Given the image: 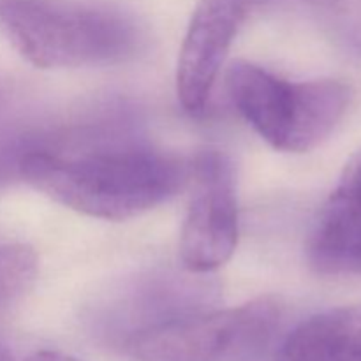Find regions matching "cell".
I'll return each instance as SVG.
<instances>
[{
	"label": "cell",
	"instance_id": "cell-6",
	"mask_svg": "<svg viewBox=\"0 0 361 361\" xmlns=\"http://www.w3.org/2000/svg\"><path fill=\"white\" fill-rule=\"evenodd\" d=\"M264 2L197 0L176 67V94L187 111H203L236 34Z\"/></svg>",
	"mask_w": 361,
	"mask_h": 361
},
{
	"label": "cell",
	"instance_id": "cell-3",
	"mask_svg": "<svg viewBox=\"0 0 361 361\" xmlns=\"http://www.w3.org/2000/svg\"><path fill=\"white\" fill-rule=\"evenodd\" d=\"M226 83L247 123L270 147L289 154L319 147L351 102V90L341 81H288L250 62L233 63Z\"/></svg>",
	"mask_w": 361,
	"mask_h": 361
},
{
	"label": "cell",
	"instance_id": "cell-11",
	"mask_svg": "<svg viewBox=\"0 0 361 361\" xmlns=\"http://www.w3.org/2000/svg\"><path fill=\"white\" fill-rule=\"evenodd\" d=\"M0 361H16V358L13 356V353H11L7 348H4L2 344H0Z\"/></svg>",
	"mask_w": 361,
	"mask_h": 361
},
{
	"label": "cell",
	"instance_id": "cell-10",
	"mask_svg": "<svg viewBox=\"0 0 361 361\" xmlns=\"http://www.w3.org/2000/svg\"><path fill=\"white\" fill-rule=\"evenodd\" d=\"M27 361H81V360L74 358V356H69V355H63V353H59V351H39L28 356Z\"/></svg>",
	"mask_w": 361,
	"mask_h": 361
},
{
	"label": "cell",
	"instance_id": "cell-8",
	"mask_svg": "<svg viewBox=\"0 0 361 361\" xmlns=\"http://www.w3.org/2000/svg\"><path fill=\"white\" fill-rule=\"evenodd\" d=\"M37 274L34 250L21 243L0 242V302L27 291Z\"/></svg>",
	"mask_w": 361,
	"mask_h": 361
},
{
	"label": "cell",
	"instance_id": "cell-2",
	"mask_svg": "<svg viewBox=\"0 0 361 361\" xmlns=\"http://www.w3.org/2000/svg\"><path fill=\"white\" fill-rule=\"evenodd\" d=\"M0 34L41 69L122 62L137 46L122 14L74 0H0Z\"/></svg>",
	"mask_w": 361,
	"mask_h": 361
},
{
	"label": "cell",
	"instance_id": "cell-1",
	"mask_svg": "<svg viewBox=\"0 0 361 361\" xmlns=\"http://www.w3.org/2000/svg\"><path fill=\"white\" fill-rule=\"evenodd\" d=\"M20 173L34 189L62 207L104 221H126L175 196L190 176L176 155L145 145L92 150H28Z\"/></svg>",
	"mask_w": 361,
	"mask_h": 361
},
{
	"label": "cell",
	"instance_id": "cell-5",
	"mask_svg": "<svg viewBox=\"0 0 361 361\" xmlns=\"http://www.w3.org/2000/svg\"><path fill=\"white\" fill-rule=\"evenodd\" d=\"M189 207L180 235L183 268L208 274L231 259L238 245L235 169L219 150H204L190 166Z\"/></svg>",
	"mask_w": 361,
	"mask_h": 361
},
{
	"label": "cell",
	"instance_id": "cell-4",
	"mask_svg": "<svg viewBox=\"0 0 361 361\" xmlns=\"http://www.w3.org/2000/svg\"><path fill=\"white\" fill-rule=\"evenodd\" d=\"M275 298L263 296L222 310H197L136 331L123 341L134 361H249L281 323Z\"/></svg>",
	"mask_w": 361,
	"mask_h": 361
},
{
	"label": "cell",
	"instance_id": "cell-7",
	"mask_svg": "<svg viewBox=\"0 0 361 361\" xmlns=\"http://www.w3.org/2000/svg\"><path fill=\"white\" fill-rule=\"evenodd\" d=\"M309 261L324 275H361V208L328 200L310 235Z\"/></svg>",
	"mask_w": 361,
	"mask_h": 361
},
{
	"label": "cell",
	"instance_id": "cell-9",
	"mask_svg": "<svg viewBox=\"0 0 361 361\" xmlns=\"http://www.w3.org/2000/svg\"><path fill=\"white\" fill-rule=\"evenodd\" d=\"M331 196L361 208V150L348 162L342 171L341 182Z\"/></svg>",
	"mask_w": 361,
	"mask_h": 361
}]
</instances>
